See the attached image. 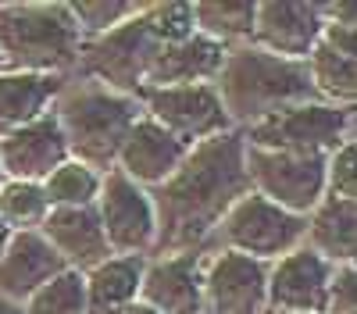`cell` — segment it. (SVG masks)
<instances>
[{"mask_svg": "<svg viewBox=\"0 0 357 314\" xmlns=\"http://www.w3.org/2000/svg\"><path fill=\"white\" fill-rule=\"evenodd\" d=\"M40 186H43L50 211L54 207H93V200L100 193V171L68 157L61 168H54Z\"/></svg>", "mask_w": 357, "mask_h": 314, "instance_id": "cell-25", "label": "cell"}, {"mask_svg": "<svg viewBox=\"0 0 357 314\" xmlns=\"http://www.w3.org/2000/svg\"><path fill=\"white\" fill-rule=\"evenodd\" d=\"M321 29L325 22L318 4H307V0H264V4H254L250 43L275 57L307 61Z\"/></svg>", "mask_w": 357, "mask_h": 314, "instance_id": "cell-14", "label": "cell"}, {"mask_svg": "<svg viewBox=\"0 0 357 314\" xmlns=\"http://www.w3.org/2000/svg\"><path fill=\"white\" fill-rule=\"evenodd\" d=\"M139 11L129 22L107 29L104 36L82 40L79 57H75V68L82 72L86 82H97L104 90L132 97V100H139L143 82H146V68H151L154 54H158V43L146 33Z\"/></svg>", "mask_w": 357, "mask_h": 314, "instance_id": "cell-5", "label": "cell"}, {"mask_svg": "<svg viewBox=\"0 0 357 314\" xmlns=\"http://www.w3.org/2000/svg\"><path fill=\"white\" fill-rule=\"evenodd\" d=\"M139 8H143V4H132V0H72V4H68L72 18L79 22L82 40L104 36L107 29L129 22Z\"/></svg>", "mask_w": 357, "mask_h": 314, "instance_id": "cell-28", "label": "cell"}, {"mask_svg": "<svg viewBox=\"0 0 357 314\" xmlns=\"http://www.w3.org/2000/svg\"><path fill=\"white\" fill-rule=\"evenodd\" d=\"M65 90V75L0 72V139L47 114Z\"/></svg>", "mask_w": 357, "mask_h": 314, "instance_id": "cell-22", "label": "cell"}, {"mask_svg": "<svg viewBox=\"0 0 357 314\" xmlns=\"http://www.w3.org/2000/svg\"><path fill=\"white\" fill-rule=\"evenodd\" d=\"M82 47L79 22L68 4L50 0H15L0 4V57L4 72L65 75L75 68Z\"/></svg>", "mask_w": 357, "mask_h": 314, "instance_id": "cell-4", "label": "cell"}, {"mask_svg": "<svg viewBox=\"0 0 357 314\" xmlns=\"http://www.w3.org/2000/svg\"><path fill=\"white\" fill-rule=\"evenodd\" d=\"M93 211L104 228L111 257H143L146 250H154V236H158L154 200L118 168L100 175V193L93 200Z\"/></svg>", "mask_w": 357, "mask_h": 314, "instance_id": "cell-9", "label": "cell"}, {"mask_svg": "<svg viewBox=\"0 0 357 314\" xmlns=\"http://www.w3.org/2000/svg\"><path fill=\"white\" fill-rule=\"evenodd\" d=\"M314 97L333 107H354L357 97V25L325 22L314 50L307 54Z\"/></svg>", "mask_w": 357, "mask_h": 314, "instance_id": "cell-15", "label": "cell"}, {"mask_svg": "<svg viewBox=\"0 0 357 314\" xmlns=\"http://www.w3.org/2000/svg\"><path fill=\"white\" fill-rule=\"evenodd\" d=\"M325 193L340 200H357V168H354V139L336 147L325 161Z\"/></svg>", "mask_w": 357, "mask_h": 314, "instance_id": "cell-30", "label": "cell"}, {"mask_svg": "<svg viewBox=\"0 0 357 314\" xmlns=\"http://www.w3.org/2000/svg\"><path fill=\"white\" fill-rule=\"evenodd\" d=\"M0 72H4V57H0Z\"/></svg>", "mask_w": 357, "mask_h": 314, "instance_id": "cell-35", "label": "cell"}, {"mask_svg": "<svg viewBox=\"0 0 357 314\" xmlns=\"http://www.w3.org/2000/svg\"><path fill=\"white\" fill-rule=\"evenodd\" d=\"M229 47L207 40L193 33L190 40H178L168 47H158L151 68H146V90H168V86H200V82H215L222 65H225Z\"/></svg>", "mask_w": 357, "mask_h": 314, "instance_id": "cell-19", "label": "cell"}, {"mask_svg": "<svg viewBox=\"0 0 357 314\" xmlns=\"http://www.w3.org/2000/svg\"><path fill=\"white\" fill-rule=\"evenodd\" d=\"M333 265L307 246H296L268 268L264 311L275 314H325L329 311Z\"/></svg>", "mask_w": 357, "mask_h": 314, "instance_id": "cell-11", "label": "cell"}, {"mask_svg": "<svg viewBox=\"0 0 357 314\" xmlns=\"http://www.w3.org/2000/svg\"><path fill=\"white\" fill-rule=\"evenodd\" d=\"M0 314H25V311H22V304H11V300L0 297Z\"/></svg>", "mask_w": 357, "mask_h": 314, "instance_id": "cell-32", "label": "cell"}, {"mask_svg": "<svg viewBox=\"0 0 357 314\" xmlns=\"http://www.w3.org/2000/svg\"><path fill=\"white\" fill-rule=\"evenodd\" d=\"M215 233L222 236L225 250L268 265V261L286 257L289 250L304 246L307 218L289 214V211L275 207L272 200H264L250 189L247 196H240L229 207V214L222 218V225L215 228Z\"/></svg>", "mask_w": 357, "mask_h": 314, "instance_id": "cell-7", "label": "cell"}, {"mask_svg": "<svg viewBox=\"0 0 357 314\" xmlns=\"http://www.w3.org/2000/svg\"><path fill=\"white\" fill-rule=\"evenodd\" d=\"M264 314H275V311H264Z\"/></svg>", "mask_w": 357, "mask_h": 314, "instance_id": "cell-36", "label": "cell"}, {"mask_svg": "<svg viewBox=\"0 0 357 314\" xmlns=\"http://www.w3.org/2000/svg\"><path fill=\"white\" fill-rule=\"evenodd\" d=\"M118 314H158L154 307H146V304H139V300H132V304H126Z\"/></svg>", "mask_w": 357, "mask_h": 314, "instance_id": "cell-31", "label": "cell"}, {"mask_svg": "<svg viewBox=\"0 0 357 314\" xmlns=\"http://www.w3.org/2000/svg\"><path fill=\"white\" fill-rule=\"evenodd\" d=\"M25 314H86V278L72 268L54 275L22 304Z\"/></svg>", "mask_w": 357, "mask_h": 314, "instance_id": "cell-27", "label": "cell"}, {"mask_svg": "<svg viewBox=\"0 0 357 314\" xmlns=\"http://www.w3.org/2000/svg\"><path fill=\"white\" fill-rule=\"evenodd\" d=\"M47 196L40 182H15L4 179L0 186V218L11 233H36L47 218Z\"/></svg>", "mask_w": 357, "mask_h": 314, "instance_id": "cell-26", "label": "cell"}, {"mask_svg": "<svg viewBox=\"0 0 357 314\" xmlns=\"http://www.w3.org/2000/svg\"><path fill=\"white\" fill-rule=\"evenodd\" d=\"M139 304L158 314H204V257L200 250L161 253L143 265Z\"/></svg>", "mask_w": 357, "mask_h": 314, "instance_id": "cell-12", "label": "cell"}, {"mask_svg": "<svg viewBox=\"0 0 357 314\" xmlns=\"http://www.w3.org/2000/svg\"><path fill=\"white\" fill-rule=\"evenodd\" d=\"M268 265L218 250L204 261V314H264Z\"/></svg>", "mask_w": 357, "mask_h": 314, "instance_id": "cell-13", "label": "cell"}, {"mask_svg": "<svg viewBox=\"0 0 357 314\" xmlns=\"http://www.w3.org/2000/svg\"><path fill=\"white\" fill-rule=\"evenodd\" d=\"M146 257H107L104 265L86 272V314H118L139 297Z\"/></svg>", "mask_w": 357, "mask_h": 314, "instance_id": "cell-23", "label": "cell"}, {"mask_svg": "<svg viewBox=\"0 0 357 314\" xmlns=\"http://www.w3.org/2000/svg\"><path fill=\"white\" fill-rule=\"evenodd\" d=\"M247 193L250 179L243 168L240 129L193 143L183 164L172 171V179L151 193L158 218L154 250L158 253L200 250V243L222 225L229 207Z\"/></svg>", "mask_w": 357, "mask_h": 314, "instance_id": "cell-1", "label": "cell"}, {"mask_svg": "<svg viewBox=\"0 0 357 314\" xmlns=\"http://www.w3.org/2000/svg\"><path fill=\"white\" fill-rule=\"evenodd\" d=\"M193 29L222 47H243L254 33V4L250 0H204L193 4Z\"/></svg>", "mask_w": 357, "mask_h": 314, "instance_id": "cell-24", "label": "cell"}, {"mask_svg": "<svg viewBox=\"0 0 357 314\" xmlns=\"http://www.w3.org/2000/svg\"><path fill=\"white\" fill-rule=\"evenodd\" d=\"M240 136L247 147H257V150L329 157L336 147H343L350 139V107H333L321 100L296 104L240 129Z\"/></svg>", "mask_w": 357, "mask_h": 314, "instance_id": "cell-6", "label": "cell"}, {"mask_svg": "<svg viewBox=\"0 0 357 314\" xmlns=\"http://www.w3.org/2000/svg\"><path fill=\"white\" fill-rule=\"evenodd\" d=\"M11 243V228L4 225V218H0V253H4V246Z\"/></svg>", "mask_w": 357, "mask_h": 314, "instance_id": "cell-33", "label": "cell"}, {"mask_svg": "<svg viewBox=\"0 0 357 314\" xmlns=\"http://www.w3.org/2000/svg\"><path fill=\"white\" fill-rule=\"evenodd\" d=\"M211 86H215L225 114H229V122L240 129L268 118L275 111L318 100L304 61L275 57L254 43L229 47L225 65Z\"/></svg>", "mask_w": 357, "mask_h": 314, "instance_id": "cell-2", "label": "cell"}, {"mask_svg": "<svg viewBox=\"0 0 357 314\" xmlns=\"http://www.w3.org/2000/svg\"><path fill=\"white\" fill-rule=\"evenodd\" d=\"M139 107L146 118L158 122L165 132H172L183 147H193V143H204V139L232 129L211 82L146 90V93H139Z\"/></svg>", "mask_w": 357, "mask_h": 314, "instance_id": "cell-10", "label": "cell"}, {"mask_svg": "<svg viewBox=\"0 0 357 314\" xmlns=\"http://www.w3.org/2000/svg\"><path fill=\"white\" fill-rule=\"evenodd\" d=\"M190 147H183L172 132H165L158 122H151L146 114H139L136 125L129 129L122 150L114 157V168L126 179H132L139 189H158L161 182L172 179V171L183 164Z\"/></svg>", "mask_w": 357, "mask_h": 314, "instance_id": "cell-17", "label": "cell"}, {"mask_svg": "<svg viewBox=\"0 0 357 314\" xmlns=\"http://www.w3.org/2000/svg\"><path fill=\"white\" fill-rule=\"evenodd\" d=\"M146 33L158 47H168V43H178V40H190L197 29H193V4H143L139 11Z\"/></svg>", "mask_w": 357, "mask_h": 314, "instance_id": "cell-29", "label": "cell"}, {"mask_svg": "<svg viewBox=\"0 0 357 314\" xmlns=\"http://www.w3.org/2000/svg\"><path fill=\"white\" fill-rule=\"evenodd\" d=\"M61 272V257L50 250L40 233H11V243L0 253V297L11 304H25L40 285H47Z\"/></svg>", "mask_w": 357, "mask_h": 314, "instance_id": "cell-20", "label": "cell"}, {"mask_svg": "<svg viewBox=\"0 0 357 314\" xmlns=\"http://www.w3.org/2000/svg\"><path fill=\"white\" fill-rule=\"evenodd\" d=\"M36 233L61 257V265L79 272V275L93 272L97 265H104L111 257L93 207H54V211H47V218Z\"/></svg>", "mask_w": 357, "mask_h": 314, "instance_id": "cell-18", "label": "cell"}, {"mask_svg": "<svg viewBox=\"0 0 357 314\" xmlns=\"http://www.w3.org/2000/svg\"><path fill=\"white\" fill-rule=\"evenodd\" d=\"M54 118L61 125L68 157L93 168V171H111L114 157L136 118L143 114L139 100L111 93L97 82H65V90L54 100Z\"/></svg>", "mask_w": 357, "mask_h": 314, "instance_id": "cell-3", "label": "cell"}, {"mask_svg": "<svg viewBox=\"0 0 357 314\" xmlns=\"http://www.w3.org/2000/svg\"><path fill=\"white\" fill-rule=\"evenodd\" d=\"M0 186H4V168H0Z\"/></svg>", "mask_w": 357, "mask_h": 314, "instance_id": "cell-34", "label": "cell"}, {"mask_svg": "<svg viewBox=\"0 0 357 314\" xmlns=\"http://www.w3.org/2000/svg\"><path fill=\"white\" fill-rule=\"evenodd\" d=\"M65 161H68V147H65V136H61V125H57L54 111L40 114L36 122H29V125H22L11 136L0 139V168H4V179L43 182Z\"/></svg>", "mask_w": 357, "mask_h": 314, "instance_id": "cell-16", "label": "cell"}, {"mask_svg": "<svg viewBox=\"0 0 357 314\" xmlns=\"http://www.w3.org/2000/svg\"><path fill=\"white\" fill-rule=\"evenodd\" d=\"M325 161L314 154H282V150H257L243 143V168L250 189L275 207L307 218L325 196Z\"/></svg>", "mask_w": 357, "mask_h": 314, "instance_id": "cell-8", "label": "cell"}, {"mask_svg": "<svg viewBox=\"0 0 357 314\" xmlns=\"http://www.w3.org/2000/svg\"><path fill=\"white\" fill-rule=\"evenodd\" d=\"M307 250H314L333 268L354 265L357 257V200L321 196V204L307 214Z\"/></svg>", "mask_w": 357, "mask_h": 314, "instance_id": "cell-21", "label": "cell"}]
</instances>
